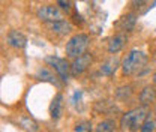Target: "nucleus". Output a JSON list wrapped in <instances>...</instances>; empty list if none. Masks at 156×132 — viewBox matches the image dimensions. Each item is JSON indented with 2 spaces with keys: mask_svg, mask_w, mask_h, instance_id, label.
Listing matches in <instances>:
<instances>
[{
  "mask_svg": "<svg viewBox=\"0 0 156 132\" xmlns=\"http://www.w3.org/2000/svg\"><path fill=\"white\" fill-rule=\"evenodd\" d=\"M140 102L143 107H149L156 101V87L155 86H146L140 92Z\"/></svg>",
  "mask_w": 156,
  "mask_h": 132,
  "instance_id": "nucleus-8",
  "label": "nucleus"
},
{
  "mask_svg": "<svg viewBox=\"0 0 156 132\" xmlns=\"http://www.w3.org/2000/svg\"><path fill=\"white\" fill-rule=\"evenodd\" d=\"M114 129H116V122L111 120V119H107V120H102L98 125L95 132H113Z\"/></svg>",
  "mask_w": 156,
  "mask_h": 132,
  "instance_id": "nucleus-15",
  "label": "nucleus"
},
{
  "mask_svg": "<svg viewBox=\"0 0 156 132\" xmlns=\"http://www.w3.org/2000/svg\"><path fill=\"white\" fill-rule=\"evenodd\" d=\"M36 17L41 21L47 23V24L63 21V14L58 11L56 6H41L38 11H36Z\"/></svg>",
  "mask_w": 156,
  "mask_h": 132,
  "instance_id": "nucleus-5",
  "label": "nucleus"
},
{
  "mask_svg": "<svg viewBox=\"0 0 156 132\" xmlns=\"http://www.w3.org/2000/svg\"><path fill=\"white\" fill-rule=\"evenodd\" d=\"M92 132V125H90V122H81V123H78L77 128H75V132Z\"/></svg>",
  "mask_w": 156,
  "mask_h": 132,
  "instance_id": "nucleus-18",
  "label": "nucleus"
},
{
  "mask_svg": "<svg viewBox=\"0 0 156 132\" xmlns=\"http://www.w3.org/2000/svg\"><path fill=\"white\" fill-rule=\"evenodd\" d=\"M45 62L54 68V71L57 72L58 78H60L63 83H68V80H69V71H71V65L68 63L66 59H60V57H56V56H50V57L45 59Z\"/></svg>",
  "mask_w": 156,
  "mask_h": 132,
  "instance_id": "nucleus-4",
  "label": "nucleus"
},
{
  "mask_svg": "<svg viewBox=\"0 0 156 132\" xmlns=\"http://www.w3.org/2000/svg\"><path fill=\"white\" fill-rule=\"evenodd\" d=\"M20 125L29 132H36L38 131V123H36L35 120H32L30 117H23V119H20Z\"/></svg>",
  "mask_w": 156,
  "mask_h": 132,
  "instance_id": "nucleus-16",
  "label": "nucleus"
},
{
  "mask_svg": "<svg viewBox=\"0 0 156 132\" xmlns=\"http://www.w3.org/2000/svg\"><path fill=\"white\" fill-rule=\"evenodd\" d=\"M62 111H63V95L57 93L54 96L51 105H50V116L53 119H60Z\"/></svg>",
  "mask_w": 156,
  "mask_h": 132,
  "instance_id": "nucleus-11",
  "label": "nucleus"
},
{
  "mask_svg": "<svg viewBox=\"0 0 156 132\" xmlns=\"http://www.w3.org/2000/svg\"><path fill=\"white\" fill-rule=\"evenodd\" d=\"M149 119V110L147 107H138L134 110H129L122 116L120 119V125L123 129H129V131L135 132L141 129L143 123Z\"/></svg>",
  "mask_w": 156,
  "mask_h": 132,
  "instance_id": "nucleus-1",
  "label": "nucleus"
},
{
  "mask_svg": "<svg viewBox=\"0 0 156 132\" xmlns=\"http://www.w3.org/2000/svg\"><path fill=\"white\" fill-rule=\"evenodd\" d=\"M155 116H156V111H155Z\"/></svg>",
  "mask_w": 156,
  "mask_h": 132,
  "instance_id": "nucleus-22",
  "label": "nucleus"
},
{
  "mask_svg": "<svg viewBox=\"0 0 156 132\" xmlns=\"http://www.w3.org/2000/svg\"><path fill=\"white\" fill-rule=\"evenodd\" d=\"M48 29H50L53 33L63 36V35H68V33L72 30V24L63 20V21H57V23H50V24H48Z\"/></svg>",
  "mask_w": 156,
  "mask_h": 132,
  "instance_id": "nucleus-10",
  "label": "nucleus"
},
{
  "mask_svg": "<svg viewBox=\"0 0 156 132\" xmlns=\"http://www.w3.org/2000/svg\"><path fill=\"white\" fill-rule=\"evenodd\" d=\"M144 2H146V0H134L135 5H141V3H144Z\"/></svg>",
  "mask_w": 156,
  "mask_h": 132,
  "instance_id": "nucleus-20",
  "label": "nucleus"
},
{
  "mask_svg": "<svg viewBox=\"0 0 156 132\" xmlns=\"http://www.w3.org/2000/svg\"><path fill=\"white\" fill-rule=\"evenodd\" d=\"M117 66H119V60H117V57H110L102 66H101V72L104 74V75H113L114 72H116Z\"/></svg>",
  "mask_w": 156,
  "mask_h": 132,
  "instance_id": "nucleus-13",
  "label": "nucleus"
},
{
  "mask_svg": "<svg viewBox=\"0 0 156 132\" xmlns=\"http://www.w3.org/2000/svg\"><path fill=\"white\" fill-rule=\"evenodd\" d=\"M90 63H92V56H90V53H84L83 56L74 59V62H72V65H71V74H72V75H80V74H83V72L90 66Z\"/></svg>",
  "mask_w": 156,
  "mask_h": 132,
  "instance_id": "nucleus-6",
  "label": "nucleus"
},
{
  "mask_svg": "<svg viewBox=\"0 0 156 132\" xmlns=\"http://www.w3.org/2000/svg\"><path fill=\"white\" fill-rule=\"evenodd\" d=\"M126 35L125 33H117L113 38L110 39L108 42V53L111 54H117L119 51H122V48L125 47V42H126Z\"/></svg>",
  "mask_w": 156,
  "mask_h": 132,
  "instance_id": "nucleus-9",
  "label": "nucleus"
},
{
  "mask_svg": "<svg viewBox=\"0 0 156 132\" xmlns=\"http://www.w3.org/2000/svg\"><path fill=\"white\" fill-rule=\"evenodd\" d=\"M35 78H38V80H41V81L51 83V84H54V86L60 87V83L57 81V77L54 75L50 69H47V68H39L38 71H36V74H35Z\"/></svg>",
  "mask_w": 156,
  "mask_h": 132,
  "instance_id": "nucleus-12",
  "label": "nucleus"
},
{
  "mask_svg": "<svg viewBox=\"0 0 156 132\" xmlns=\"http://www.w3.org/2000/svg\"><path fill=\"white\" fill-rule=\"evenodd\" d=\"M135 15L134 14H128V15H125V17H122L120 21L117 23V26L122 29V30H126V32H129V30H132L134 29V26H135Z\"/></svg>",
  "mask_w": 156,
  "mask_h": 132,
  "instance_id": "nucleus-14",
  "label": "nucleus"
},
{
  "mask_svg": "<svg viewBox=\"0 0 156 132\" xmlns=\"http://www.w3.org/2000/svg\"><path fill=\"white\" fill-rule=\"evenodd\" d=\"M89 44H90V36L89 35H86V33L74 35L72 38L66 42V47H65L66 56L69 59H77V57L83 56L87 51Z\"/></svg>",
  "mask_w": 156,
  "mask_h": 132,
  "instance_id": "nucleus-3",
  "label": "nucleus"
},
{
  "mask_svg": "<svg viewBox=\"0 0 156 132\" xmlns=\"http://www.w3.org/2000/svg\"><path fill=\"white\" fill-rule=\"evenodd\" d=\"M57 5L63 9V11H71V5H69V2L68 0H57Z\"/></svg>",
  "mask_w": 156,
  "mask_h": 132,
  "instance_id": "nucleus-19",
  "label": "nucleus"
},
{
  "mask_svg": "<svg viewBox=\"0 0 156 132\" xmlns=\"http://www.w3.org/2000/svg\"><path fill=\"white\" fill-rule=\"evenodd\" d=\"M6 42H8V45H11L12 48H24L27 39H26V36H24L21 32H18V30H11V32L6 35Z\"/></svg>",
  "mask_w": 156,
  "mask_h": 132,
  "instance_id": "nucleus-7",
  "label": "nucleus"
},
{
  "mask_svg": "<svg viewBox=\"0 0 156 132\" xmlns=\"http://www.w3.org/2000/svg\"><path fill=\"white\" fill-rule=\"evenodd\" d=\"M146 62H147V56L144 53H141L138 50H131L122 62L123 75H131V74L138 72L141 68L146 66Z\"/></svg>",
  "mask_w": 156,
  "mask_h": 132,
  "instance_id": "nucleus-2",
  "label": "nucleus"
},
{
  "mask_svg": "<svg viewBox=\"0 0 156 132\" xmlns=\"http://www.w3.org/2000/svg\"><path fill=\"white\" fill-rule=\"evenodd\" d=\"M153 83H155V86H156V72L153 74Z\"/></svg>",
  "mask_w": 156,
  "mask_h": 132,
  "instance_id": "nucleus-21",
  "label": "nucleus"
},
{
  "mask_svg": "<svg viewBox=\"0 0 156 132\" xmlns=\"http://www.w3.org/2000/svg\"><path fill=\"white\" fill-rule=\"evenodd\" d=\"M155 129H156L155 120H152V119H147V120L143 123V126H141L140 132H153Z\"/></svg>",
  "mask_w": 156,
  "mask_h": 132,
  "instance_id": "nucleus-17",
  "label": "nucleus"
}]
</instances>
